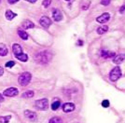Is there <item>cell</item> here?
<instances>
[{
	"label": "cell",
	"instance_id": "1",
	"mask_svg": "<svg viewBox=\"0 0 125 123\" xmlns=\"http://www.w3.org/2000/svg\"><path fill=\"white\" fill-rule=\"evenodd\" d=\"M52 59V52L48 51H44L41 52H38L37 55L35 56V61L39 64H47Z\"/></svg>",
	"mask_w": 125,
	"mask_h": 123
},
{
	"label": "cell",
	"instance_id": "2",
	"mask_svg": "<svg viewBox=\"0 0 125 123\" xmlns=\"http://www.w3.org/2000/svg\"><path fill=\"white\" fill-rule=\"evenodd\" d=\"M31 78H32V75L29 73V72H24L20 75V77L18 78V82L19 84L21 85V86H27L30 81H31Z\"/></svg>",
	"mask_w": 125,
	"mask_h": 123
},
{
	"label": "cell",
	"instance_id": "3",
	"mask_svg": "<svg viewBox=\"0 0 125 123\" xmlns=\"http://www.w3.org/2000/svg\"><path fill=\"white\" fill-rule=\"evenodd\" d=\"M121 77V69L120 66L114 67L109 74V78L111 81H117Z\"/></svg>",
	"mask_w": 125,
	"mask_h": 123
},
{
	"label": "cell",
	"instance_id": "4",
	"mask_svg": "<svg viewBox=\"0 0 125 123\" xmlns=\"http://www.w3.org/2000/svg\"><path fill=\"white\" fill-rule=\"evenodd\" d=\"M35 106L38 109V110H47L49 107V101L47 99H40V100H37L35 102Z\"/></svg>",
	"mask_w": 125,
	"mask_h": 123
},
{
	"label": "cell",
	"instance_id": "5",
	"mask_svg": "<svg viewBox=\"0 0 125 123\" xmlns=\"http://www.w3.org/2000/svg\"><path fill=\"white\" fill-rule=\"evenodd\" d=\"M3 94L5 96H8V97H13V96L18 94V90L16 88H9V89L4 91Z\"/></svg>",
	"mask_w": 125,
	"mask_h": 123
},
{
	"label": "cell",
	"instance_id": "6",
	"mask_svg": "<svg viewBox=\"0 0 125 123\" xmlns=\"http://www.w3.org/2000/svg\"><path fill=\"white\" fill-rule=\"evenodd\" d=\"M39 23L41 24L43 27H45V28H48L49 26H51V24L52 23V20L47 17V16H43L41 17V19L39 20Z\"/></svg>",
	"mask_w": 125,
	"mask_h": 123
},
{
	"label": "cell",
	"instance_id": "7",
	"mask_svg": "<svg viewBox=\"0 0 125 123\" xmlns=\"http://www.w3.org/2000/svg\"><path fill=\"white\" fill-rule=\"evenodd\" d=\"M52 18L55 21H60L62 20V12L58 9H53L52 10Z\"/></svg>",
	"mask_w": 125,
	"mask_h": 123
},
{
	"label": "cell",
	"instance_id": "8",
	"mask_svg": "<svg viewBox=\"0 0 125 123\" xmlns=\"http://www.w3.org/2000/svg\"><path fill=\"white\" fill-rule=\"evenodd\" d=\"M109 19H110V14L107 13V12H105V13H103V14L101 16H99V17H97L96 21L99 22V23H105L106 21L109 20Z\"/></svg>",
	"mask_w": 125,
	"mask_h": 123
},
{
	"label": "cell",
	"instance_id": "9",
	"mask_svg": "<svg viewBox=\"0 0 125 123\" xmlns=\"http://www.w3.org/2000/svg\"><path fill=\"white\" fill-rule=\"evenodd\" d=\"M24 116H25L26 118H28L29 120L31 121H37V114L33 111H30V110H25L24 111Z\"/></svg>",
	"mask_w": 125,
	"mask_h": 123
},
{
	"label": "cell",
	"instance_id": "10",
	"mask_svg": "<svg viewBox=\"0 0 125 123\" xmlns=\"http://www.w3.org/2000/svg\"><path fill=\"white\" fill-rule=\"evenodd\" d=\"M12 51H13V53H14V55L16 56V58H18L20 55H21L23 53L22 52V49H21V47L19 44H14L12 46Z\"/></svg>",
	"mask_w": 125,
	"mask_h": 123
},
{
	"label": "cell",
	"instance_id": "11",
	"mask_svg": "<svg viewBox=\"0 0 125 123\" xmlns=\"http://www.w3.org/2000/svg\"><path fill=\"white\" fill-rule=\"evenodd\" d=\"M75 110V104L72 102H65L63 105H62V111L65 113L72 112Z\"/></svg>",
	"mask_w": 125,
	"mask_h": 123
},
{
	"label": "cell",
	"instance_id": "12",
	"mask_svg": "<svg viewBox=\"0 0 125 123\" xmlns=\"http://www.w3.org/2000/svg\"><path fill=\"white\" fill-rule=\"evenodd\" d=\"M100 54H101V56L104 58V59H107V58H113V57L116 56V54H115V52L113 51H101L100 52Z\"/></svg>",
	"mask_w": 125,
	"mask_h": 123
},
{
	"label": "cell",
	"instance_id": "13",
	"mask_svg": "<svg viewBox=\"0 0 125 123\" xmlns=\"http://www.w3.org/2000/svg\"><path fill=\"white\" fill-rule=\"evenodd\" d=\"M125 61V54H119V55H116V56L113 58V62L114 63H117V64H120L122 62Z\"/></svg>",
	"mask_w": 125,
	"mask_h": 123
},
{
	"label": "cell",
	"instance_id": "14",
	"mask_svg": "<svg viewBox=\"0 0 125 123\" xmlns=\"http://www.w3.org/2000/svg\"><path fill=\"white\" fill-rule=\"evenodd\" d=\"M21 27H22V29H31V28L35 27V24L32 22L31 20H25L21 23Z\"/></svg>",
	"mask_w": 125,
	"mask_h": 123
},
{
	"label": "cell",
	"instance_id": "15",
	"mask_svg": "<svg viewBox=\"0 0 125 123\" xmlns=\"http://www.w3.org/2000/svg\"><path fill=\"white\" fill-rule=\"evenodd\" d=\"M8 52H9V51H8V49H7L5 44L0 43V56L2 57L6 56L8 54Z\"/></svg>",
	"mask_w": 125,
	"mask_h": 123
},
{
	"label": "cell",
	"instance_id": "16",
	"mask_svg": "<svg viewBox=\"0 0 125 123\" xmlns=\"http://www.w3.org/2000/svg\"><path fill=\"white\" fill-rule=\"evenodd\" d=\"M5 16H6V18H7V19H8L9 20H11L12 19H14V18H15L16 16H17V14H16V13H14L13 11H11V10H8L7 11H6Z\"/></svg>",
	"mask_w": 125,
	"mask_h": 123
},
{
	"label": "cell",
	"instance_id": "17",
	"mask_svg": "<svg viewBox=\"0 0 125 123\" xmlns=\"http://www.w3.org/2000/svg\"><path fill=\"white\" fill-rule=\"evenodd\" d=\"M107 31H108V26L103 25V26L98 27V28H97V30H96V32H97V34H98V35H104V34H105Z\"/></svg>",
	"mask_w": 125,
	"mask_h": 123
},
{
	"label": "cell",
	"instance_id": "18",
	"mask_svg": "<svg viewBox=\"0 0 125 123\" xmlns=\"http://www.w3.org/2000/svg\"><path fill=\"white\" fill-rule=\"evenodd\" d=\"M18 35H19V36L21 37V39H23V40H27L28 37H29L28 34H27L26 32H24L23 30H21V29H19V30H18Z\"/></svg>",
	"mask_w": 125,
	"mask_h": 123
},
{
	"label": "cell",
	"instance_id": "19",
	"mask_svg": "<svg viewBox=\"0 0 125 123\" xmlns=\"http://www.w3.org/2000/svg\"><path fill=\"white\" fill-rule=\"evenodd\" d=\"M60 105H61V102L58 100V99H56V100H54V102L52 103V110H57L58 108L60 107Z\"/></svg>",
	"mask_w": 125,
	"mask_h": 123
},
{
	"label": "cell",
	"instance_id": "20",
	"mask_svg": "<svg viewBox=\"0 0 125 123\" xmlns=\"http://www.w3.org/2000/svg\"><path fill=\"white\" fill-rule=\"evenodd\" d=\"M34 95H35V93H34L33 91H27V92H25L23 94H22V97L23 98H32Z\"/></svg>",
	"mask_w": 125,
	"mask_h": 123
},
{
	"label": "cell",
	"instance_id": "21",
	"mask_svg": "<svg viewBox=\"0 0 125 123\" xmlns=\"http://www.w3.org/2000/svg\"><path fill=\"white\" fill-rule=\"evenodd\" d=\"M49 123H62V120L58 117H54V118H52L50 119Z\"/></svg>",
	"mask_w": 125,
	"mask_h": 123
},
{
	"label": "cell",
	"instance_id": "22",
	"mask_svg": "<svg viewBox=\"0 0 125 123\" xmlns=\"http://www.w3.org/2000/svg\"><path fill=\"white\" fill-rule=\"evenodd\" d=\"M11 118V116H6L0 118V123H9L10 119Z\"/></svg>",
	"mask_w": 125,
	"mask_h": 123
},
{
	"label": "cell",
	"instance_id": "23",
	"mask_svg": "<svg viewBox=\"0 0 125 123\" xmlns=\"http://www.w3.org/2000/svg\"><path fill=\"white\" fill-rule=\"evenodd\" d=\"M17 59L21 62H27V60H28V56H27L26 54H24V53H22V54L20 55Z\"/></svg>",
	"mask_w": 125,
	"mask_h": 123
},
{
	"label": "cell",
	"instance_id": "24",
	"mask_svg": "<svg viewBox=\"0 0 125 123\" xmlns=\"http://www.w3.org/2000/svg\"><path fill=\"white\" fill-rule=\"evenodd\" d=\"M90 1H87V2H85V3H83V5H82V7H81V9H82V10H86L89 9V7H90Z\"/></svg>",
	"mask_w": 125,
	"mask_h": 123
},
{
	"label": "cell",
	"instance_id": "25",
	"mask_svg": "<svg viewBox=\"0 0 125 123\" xmlns=\"http://www.w3.org/2000/svg\"><path fill=\"white\" fill-rule=\"evenodd\" d=\"M14 65H15V62L13 61H10L6 62V67H8V68H11V67H13Z\"/></svg>",
	"mask_w": 125,
	"mask_h": 123
},
{
	"label": "cell",
	"instance_id": "26",
	"mask_svg": "<svg viewBox=\"0 0 125 123\" xmlns=\"http://www.w3.org/2000/svg\"><path fill=\"white\" fill-rule=\"evenodd\" d=\"M51 3H52V0H43V7L44 8H48L49 6L51 5Z\"/></svg>",
	"mask_w": 125,
	"mask_h": 123
},
{
	"label": "cell",
	"instance_id": "27",
	"mask_svg": "<svg viewBox=\"0 0 125 123\" xmlns=\"http://www.w3.org/2000/svg\"><path fill=\"white\" fill-rule=\"evenodd\" d=\"M109 101H107V100H104L103 102H102V106L104 108H107L109 106Z\"/></svg>",
	"mask_w": 125,
	"mask_h": 123
},
{
	"label": "cell",
	"instance_id": "28",
	"mask_svg": "<svg viewBox=\"0 0 125 123\" xmlns=\"http://www.w3.org/2000/svg\"><path fill=\"white\" fill-rule=\"evenodd\" d=\"M111 0H101V4L103 6H108L110 4Z\"/></svg>",
	"mask_w": 125,
	"mask_h": 123
},
{
	"label": "cell",
	"instance_id": "29",
	"mask_svg": "<svg viewBox=\"0 0 125 123\" xmlns=\"http://www.w3.org/2000/svg\"><path fill=\"white\" fill-rule=\"evenodd\" d=\"M125 11V5H123L122 7H120V13H123Z\"/></svg>",
	"mask_w": 125,
	"mask_h": 123
},
{
	"label": "cell",
	"instance_id": "30",
	"mask_svg": "<svg viewBox=\"0 0 125 123\" xmlns=\"http://www.w3.org/2000/svg\"><path fill=\"white\" fill-rule=\"evenodd\" d=\"M18 1H19V0H8V2H9L10 4H15Z\"/></svg>",
	"mask_w": 125,
	"mask_h": 123
},
{
	"label": "cell",
	"instance_id": "31",
	"mask_svg": "<svg viewBox=\"0 0 125 123\" xmlns=\"http://www.w3.org/2000/svg\"><path fill=\"white\" fill-rule=\"evenodd\" d=\"M3 73H4V69H3L2 67L0 66V77H1L2 75H3Z\"/></svg>",
	"mask_w": 125,
	"mask_h": 123
},
{
	"label": "cell",
	"instance_id": "32",
	"mask_svg": "<svg viewBox=\"0 0 125 123\" xmlns=\"http://www.w3.org/2000/svg\"><path fill=\"white\" fill-rule=\"evenodd\" d=\"M27 2H30V3H36L37 0H25Z\"/></svg>",
	"mask_w": 125,
	"mask_h": 123
},
{
	"label": "cell",
	"instance_id": "33",
	"mask_svg": "<svg viewBox=\"0 0 125 123\" xmlns=\"http://www.w3.org/2000/svg\"><path fill=\"white\" fill-rule=\"evenodd\" d=\"M3 101H4V97H3V95L0 94V102H3Z\"/></svg>",
	"mask_w": 125,
	"mask_h": 123
},
{
	"label": "cell",
	"instance_id": "34",
	"mask_svg": "<svg viewBox=\"0 0 125 123\" xmlns=\"http://www.w3.org/2000/svg\"><path fill=\"white\" fill-rule=\"evenodd\" d=\"M65 1H70V0H65Z\"/></svg>",
	"mask_w": 125,
	"mask_h": 123
}]
</instances>
